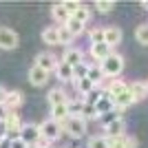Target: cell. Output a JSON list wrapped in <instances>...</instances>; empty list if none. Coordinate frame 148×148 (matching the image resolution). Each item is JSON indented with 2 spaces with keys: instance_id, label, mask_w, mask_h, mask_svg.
Wrapping results in <instances>:
<instances>
[{
  "instance_id": "obj_6",
  "label": "cell",
  "mask_w": 148,
  "mask_h": 148,
  "mask_svg": "<svg viewBox=\"0 0 148 148\" xmlns=\"http://www.w3.org/2000/svg\"><path fill=\"white\" fill-rule=\"evenodd\" d=\"M18 33L13 29H7V27H2L0 29V49H5V51H11L18 47Z\"/></svg>"
},
{
  "instance_id": "obj_3",
  "label": "cell",
  "mask_w": 148,
  "mask_h": 148,
  "mask_svg": "<svg viewBox=\"0 0 148 148\" xmlns=\"http://www.w3.org/2000/svg\"><path fill=\"white\" fill-rule=\"evenodd\" d=\"M60 135H62V124L60 122L49 117L40 124V137H42V142L51 144V142H56V139H60Z\"/></svg>"
},
{
  "instance_id": "obj_21",
  "label": "cell",
  "mask_w": 148,
  "mask_h": 148,
  "mask_svg": "<svg viewBox=\"0 0 148 148\" xmlns=\"http://www.w3.org/2000/svg\"><path fill=\"white\" fill-rule=\"evenodd\" d=\"M42 40L47 44H60V33H58V27H47L42 31Z\"/></svg>"
},
{
  "instance_id": "obj_28",
  "label": "cell",
  "mask_w": 148,
  "mask_h": 148,
  "mask_svg": "<svg viewBox=\"0 0 148 148\" xmlns=\"http://www.w3.org/2000/svg\"><path fill=\"white\" fill-rule=\"evenodd\" d=\"M58 33H60V44H66L69 49H71V42H73L71 31H69L66 27H58Z\"/></svg>"
},
{
  "instance_id": "obj_24",
  "label": "cell",
  "mask_w": 148,
  "mask_h": 148,
  "mask_svg": "<svg viewBox=\"0 0 148 148\" xmlns=\"http://www.w3.org/2000/svg\"><path fill=\"white\" fill-rule=\"evenodd\" d=\"M86 148H111V146H108V137H106V135H95V137H91V139H88V144H86Z\"/></svg>"
},
{
  "instance_id": "obj_40",
  "label": "cell",
  "mask_w": 148,
  "mask_h": 148,
  "mask_svg": "<svg viewBox=\"0 0 148 148\" xmlns=\"http://www.w3.org/2000/svg\"><path fill=\"white\" fill-rule=\"evenodd\" d=\"M142 7H144V9H148V0H146V2H142Z\"/></svg>"
},
{
  "instance_id": "obj_4",
  "label": "cell",
  "mask_w": 148,
  "mask_h": 148,
  "mask_svg": "<svg viewBox=\"0 0 148 148\" xmlns=\"http://www.w3.org/2000/svg\"><path fill=\"white\" fill-rule=\"evenodd\" d=\"M20 139H25L29 146H38L40 144V124H25L20 130Z\"/></svg>"
},
{
  "instance_id": "obj_26",
  "label": "cell",
  "mask_w": 148,
  "mask_h": 148,
  "mask_svg": "<svg viewBox=\"0 0 148 148\" xmlns=\"http://www.w3.org/2000/svg\"><path fill=\"white\" fill-rule=\"evenodd\" d=\"M71 18H73V20H77V22H82V25H86L88 20H91V11H88V7H84V5H82L80 9H77V11H75L73 16H71Z\"/></svg>"
},
{
  "instance_id": "obj_33",
  "label": "cell",
  "mask_w": 148,
  "mask_h": 148,
  "mask_svg": "<svg viewBox=\"0 0 148 148\" xmlns=\"http://www.w3.org/2000/svg\"><path fill=\"white\" fill-rule=\"evenodd\" d=\"M108 146L111 148H126V135H119V137L108 139Z\"/></svg>"
},
{
  "instance_id": "obj_13",
  "label": "cell",
  "mask_w": 148,
  "mask_h": 148,
  "mask_svg": "<svg viewBox=\"0 0 148 148\" xmlns=\"http://www.w3.org/2000/svg\"><path fill=\"white\" fill-rule=\"evenodd\" d=\"M51 16H53V20H56V22H60L62 27L71 20V13L64 9V5H62V2H56V5L51 7Z\"/></svg>"
},
{
  "instance_id": "obj_16",
  "label": "cell",
  "mask_w": 148,
  "mask_h": 148,
  "mask_svg": "<svg viewBox=\"0 0 148 148\" xmlns=\"http://www.w3.org/2000/svg\"><path fill=\"white\" fill-rule=\"evenodd\" d=\"M47 99H49V104H51V106H60V104H66V102H69L66 93L62 91L60 86L51 88V91H49V95H47Z\"/></svg>"
},
{
  "instance_id": "obj_18",
  "label": "cell",
  "mask_w": 148,
  "mask_h": 148,
  "mask_svg": "<svg viewBox=\"0 0 148 148\" xmlns=\"http://www.w3.org/2000/svg\"><path fill=\"white\" fill-rule=\"evenodd\" d=\"M113 104H115V108L124 111V108H128L130 104H135V97H133V93H130V91H124L122 95L113 97Z\"/></svg>"
},
{
  "instance_id": "obj_25",
  "label": "cell",
  "mask_w": 148,
  "mask_h": 148,
  "mask_svg": "<svg viewBox=\"0 0 148 148\" xmlns=\"http://www.w3.org/2000/svg\"><path fill=\"white\" fill-rule=\"evenodd\" d=\"M64 27L71 31V36H73V38H75V36H82V33H84V29H86V25H82V22H77V20H73V18L69 20Z\"/></svg>"
},
{
  "instance_id": "obj_22",
  "label": "cell",
  "mask_w": 148,
  "mask_h": 148,
  "mask_svg": "<svg viewBox=\"0 0 148 148\" xmlns=\"http://www.w3.org/2000/svg\"><path fill=\"white\" fill-rule=\"evenodd\" d=\"M69 117V108L66 104H60V106H51V119H56V122H64Z\"/></svg>"
},
{
  "instance_id": "obj_31",
  "label": "cell",
  "mask_w": 148,
  "mask_h": 148,
  "mask_svg": "<svg viewBox=\"0 0 148 148\" xmlns=\"http://www.w3.org/2000/svg\"><path fill=\"white\" fill-rule=\"evenodd\" d=\"M88 40H91V44H99V42H104V29H91L88 31Z\"/></svg>"
},
{
  "instance_id": "obj_39",
  "label": "cell",
  "mask_w": 148,
  "mask_h": 148,
  "mask_svg": "<svg viewBox=\"0 0 148 148\" xmlns=\"http://www.w3.org/2000/svg\"><path fill=\"white\" fill-rule=\"evenodd\" d=\"M33 148H51V144H47V142H42V139H40V144H38V146H33Z\"/></svg>"
},
{
  "instance_id": "obj_10",
  "label": "cell",
  "mask_w": 148,
  "mask_h": 148,
  "mask_svg": "<svg viewBox=\"0 0 148 148\" xmlns=\"http://www.w3.org/2000/svg\"><path fill=\"white\" fill-rule=\"evenodd\" d=\"M47 80H49V73H47V71H42L40 66H36V64H33V66L29 69V82L33 84V86H44V84H47Z\"/></svg>"
},
{
  "instance_id": "obj_11",
  "label": "cell",
  "mask_w": 148,
  "mask_h": 148,
  "mask_svg": "<svg viewBox=\"0 0 148 148\" xmlns=\"http://www.w3.org/2000/svg\"><path fill=\"white\" fill-rule=\"evenodd\" d=\"M104 42L111 47V49H115L119 42H122V29L119 27H106L104 29Z\"/></svg>"
},
{
  "instance_id": "obj_17",
  "label": "cell",
  "mask_w": 148,
  "mask_h": 148,
  "mask_svg": "<svg viewBox=\"0 0 148 148\" xmlns=\"http://www.w3.org/2000/svg\"><path fill=\"white\" fill-rule=\"evenodd\" d=\"M128 91L133 93L135 102H142L144 97H148V84L146 82H133V84H128Z\"/></svg>"
},
{
  "instance_id": "obj_23",
  "label": "cell",
  "mask_w": 148,
  "mask_h": 148,
  "mask_svg": "<svg viewBox=\"0 0 148 148\" xmlns=\"http://www.w3.org/2000/svg\"><path fill=\"white\" fill-rule=\"evenodd\" d=\"M82 106H84V97H77V99H69V102H66L69 115H82Z\"/></svg>"
},
{
  "instance_id": "obj_37",
  "label": "cell",
  "mask_w": 148,
  "mask_h": 148,
  "mask_svg": "<svg viewBox=\"0 0 148 148\" xmlns=\"http://www.w3.org/2000/svg\"><path fill=\"white\" fill-rule=\"evenodd\" d=\"M7 108H5V104H0V122H5V117H7Z\"/></svg>"
},
{
  "instance_id": "obj_34",
  "label": "cell",
  "mask_w": 148,
  "mask_h": 148,
  "mask_svg": "<svg viewBox=\"0 0 148 148\" xmlns=\"http://www.w3.org/2000/svg\"><path fill=\"white\" fill-rule=\"evenodd\" d=\"M11 148H29V144L18 137V139H11Z\"/></svg>"
},
{
  "instance_id": "obj_2",
  "label": "cell",
  "mask_w": 148,
  "mask_h": 148,
  "mask_svg": "<svg viewBox=\"0 0 148 148\" xmlns=\"http://www.w3.org/2000/svg\"><path fill=\"white\" fill-rule=\"evenodd\" d=\"M102 71H104V77H111V80H115L119 73L124 71V58L119 56V53H111V56L106 58L102 64Z\"/></svg>"
},
{
  "instance_id": "obj_29",
  "label": "cell",
  "mask_w": 148,
  "mask_h": 148,
  "mask_svg": "<svg viewBox=\"0 0 148 148\" xmlns=\"http://www.w3.org/2000/svg\"><path fill=\"white\" fill-rule=\"evenodd\" d=\"M135 38L139 44H148V25H139L135 29Z\"/></svg>"
},
{
  "instance_id": "obj_41",
  "label": "cell",
  "mask_w": 148,
  "mask_h": 148,
  "mask_svg": "<svg viewBox=\"0 0 148 148\" xmlns=\"http://www.w3.org/2000/svg\"><path fill=\"white\" fill-rule=\"evenodd\" d=\"M146 84H148V82H146Z\"/></svg>"
},
{
  "instance_id": "obj_9",
  "label": "cell",
  "mask_w": 148,
  "mask_h": 148,
  "mask_svg": "<svg viewBox=\"0 0 148 148\" xmlns=\"http://www.w3.org/2000/svg\"><path fill=\"white\" fill-rule=\"evenodd\" d=\"M25 102V95L20 91H7V97H5V108L7 111H18Z\"/></svg>"
},
{
  "instance_id": "obj_5",
  "label": "cell",
  "mask_w": 148,
  "mask_h": 148,
  "mask_svg": "<svg viewBox=\"0 0 148 148\" xmlns=\"http://www.w3.org/2000/svg\"><path fill=\"white\" fill-rule=\"evenodd\" d=\"M58 64H60V60H58V56H53V53H38L36 56V66H40L42 71H47V73H53L58 69Z\"/></svg>"
},
{
  "instance_id": "obj_32",
  "label": "cell",
  "mask_w": 148,
  "mask_h": 148,
  "mask_svg": "<svg viewBox=\"0 0 148 148\" xmlns=\"http://www.w3.org/2000/svg\"><path fill=\"white\" fill-rule=\"evenodd\" d=\"M62 5H64V9H66V11L71 13V16H73V13H75V11H77V9L82 7V2H77V0H64Z\"/></svg>"
},
{
  "instance_id": "obj_19",
  "label": "cell",
  "mask_w": 148,
  "mask_h": 148,
  "mask_svg": "<svg viewBox=\"0 0 148 148\" xmlns=\"http://www.w3.org/2000/svg\"><path fill=\"white\" fill-rule=\"evenodd\" d=\"M95 111H97V115L102 117V115H106V113L115 111V104H113V99L104 93V95H102V99H99L97 104H95Z\"/></svg>"
},
{
  "instance_id": "obj_15",
  "label": "cell",
  "mask_w": 148,
  "mask_h": 148,
  "mask_svg": "<svg viewBox=\"0 0 148 148\" xmlns=\"http://www.w3.org/2000/svg\"><path fill=\"white\" fill-rule=\"evenodd\" d=\"M124 128H126L124 119H115V122H111L108 126H104L106 137H108V139H113V137H119V135H126V133H124Z\"/></svg>"
},
{
  "instance_id": "obj_30",
  "label": "cell",
  "mask_w": 148,
  "mask_h": 148,
  "mask_svg": "<svg viewBox=\"0 0 148 148\" xmlns=\"http://www.w3.org/2000/svg\"><path fill=\"white\" fill-rule=\"evenodd\" d=\"M113 7H115L113 0H97V2H95V9H97L99 13H111Z\"/></svg>"
},
{
  "instance_id": "obj_8",
  "label": "cell",
  "mask_w": 148,
  "mask_h": 148,
  "mask_svg": "<svg viewBox=\"0 0 148 148\" xmlns=\"http://www.w3.org/2000/svg\"><path fill=\"white\" fill-rule=\"evenodd\" d=\"M124 91H128V84L124 80H119V77H115V80H111L108 84H106V88H104V93L108 95V97H117V95H122Z\"/></svg>"
},
{
  "instance_id": "obj_20",
  "label": "cell",
  "mask_w": 148,
  "mask_h": 148,
  "mask_svg": "<svg viewBox=\"0 0 148 148\" xmlns=\"http://www.w3.org/2000/svg\"><path fill=\"white\" fill-rule=\"evenodd\" d=\"M86 77L95 84V86H99V84H102V80H104V71H102V66H99V64H91V66H88Z\"/></svg>"
},
{
  "instance_id": "obj_27",
  "label": "cell",
  "mask_w": 148,
  "mask_h": 148,
  "mask_svg": "<svg viewBox=\"0 0 148 148\" xmlns=\"http://www.w3.org/2000/svg\"><path fill=\"white\" fill-rule=\"evenodd\" d=\"M80 117L82 119H99V115H97V111H95V106H93V104H86V102H84Z\"/></svg>"
},
{
  "instance_id": "obj_35",
  "label": "cell",
  "mask_w": 148,
  "mask_h": 148,
  "mask_svg": "<svg viewBox=\"0 0 148 148\" xmlns=\"http://www.w3.org/2000/svg\"><path fill=\"white\" fill-rule=\"evenodd\" d=\"M126 148H137V139H135V137L126 135Z\"/></svg>"
},
{
  "instance_id": "obj_1",
  "label": "cell",
  "mask_w": 148,
  "mask_h": 148,
  "mask_svg": "<svg viewBox=\"0 0 148 148\" xmlns=\"http://www.w3.org/2000/svg\"><path fill=\"white\" fill-rule=\"evenodd\" d=\"M62 130H66L73 139H82L86 135V119H82L80 115H69L62 122Z\"/></svg>"
},
{
  "instance_id": "obj_36",
  "label": "cell",
  "mask_w": 148,
  "mask_h": 148,
  "mask_svg": "<svg viewBox=\"0 0 148 148\" xmlns=\"http://www.w3.org/2000/svg\"><path fill=\"white\" fill-rule=\"evenodd\" d=\"M0 148H11V139L9 137H0Z\"/></svg>"
},
{
  "instance_id": "obj_12",
  "label": "cell",
  "mask_w": 148,
  "mask_h": 148,
  "mask_svg": "<svg viewBox=\"0 0 148 148\" xmlns=\"http://www.w3.org/2000/svg\"><path fill=\"white\" fill-rule=\"evenodd\" d=\"M62 62H66V64H71V66H77V64H82V62H84V53H82L80 49H73V47H71V49H66L64 51V56H62Z\"/></svg>"
},
{
  "instance_id": "obj_38",
  "label": "cell",
  "mask_w": 148,
  "mask_h": 148,
  "mask_svg": "<svg viewBox=\"0 0 148 148\" xmlns=\"http://www.w3.org/2000/svg\"><path fill=\"white\" fill-rule=\"evenodd\" d=\"M5 97H7V88L0 86V104H5Z\"/></svg>"
},
{
  "instance_id": "obj_14",
  "label": "cell",
  "mask_w": 148,
  "mask_h": 148,
  "mask_svg": "<svg viewBox=\"0 0 148 148\" xmlns=\"http://www.w3.org/2000/svg\"><path fill=\"white\" fill-rule=\"evenodd\" d=\"M53 73H56V77L60 82H73V66L66 64V62H62V60H60V64H58V69Z\"/></svg>"
},
{
  "instance_id": "obj_7",
  "label": "cell",
  "mask_w": 148,
  "mask_h": 148,
  "mask_svg": "<svg viewBox=\"0 0 148 148\" xmlns=\"http://www.w3.org/2000/svg\"><path fill=\"white\" fill-rule=\"evenodd\" d=\"M88 53H91L93 60H97V64H102V62H104L106 58L113 53V49H111V47H108L106 42H99V44H91Z\"/></svg>"
}]
</instances>
